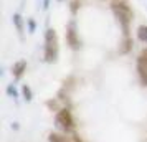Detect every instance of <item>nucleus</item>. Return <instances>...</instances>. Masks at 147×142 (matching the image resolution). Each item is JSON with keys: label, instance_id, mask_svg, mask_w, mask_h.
<instances>
[{"label": "nucleus", "instance_id": "f257e3e1", "mask_svg": "<svg viewBox=\"0 0 147 142\" xmlns=\"http://www.w3.org/2000/svg\"><path fill=\"white\" fill-rule=\"evenodd\" d=\"M111 12L114 13L116 20L122 30V40L119 43V53L126 55L132 50V36H131V23L134 18L132 7L127 0H113L111 2Z\"/></svg>", "mask_w": 147, "mask_h": 142}, {"label": "nucleus", "instance_id": "f03ea898", "mask_svg": "<svg viewBox=\"0 0 147 142\" xmlns=\"http://www.w3.org/2000/svg\"><path fill=\"white\" fill-rule=\"evenodd\" d=\"M60 55V40L55 28H48L45 32V48H43V58L47 63H56Z\"/></svg>", "mask_w": 147, "mask_h": 142}, {"label": "nucleus", "instance_id": "7ed1b4c3", "mask_svg": "<svg viewBox=\"0 0 147 142\" xmlns=\"http://www.w3.org/2000/svg\"><path fill=\"white\" fill-rule=\"evenodd\" d=\"M55 124L65 134H73L74 129H76V124H74V117H73L71 109H68V108L60 109L56 112V116H55Z\"/></svg>", "mask_w": 147, "mask_h": 142}, {"label": "nucleus", "instance_id": "20e7f679", "mask_svg": "<svg viewBox=\"0 0 147 142\" xmlns=\"http://www.w3.org/2000/svg\"><path fill=\"white\" fill-rule=\"evenodd\" d=\"M65 38H66L68 46L71 50H80L81 48V40L80 35H78V27H76V22L69 20L66 25V32H65Z\"/></svg>", "mask_w": 147, "mask_h": 142}, {"label": "nucleus", "instance_id": "39448f33", "mask_svg": "<svg viewBox=\"0 0 147 142\" xmlns=\"http://www.w3.org/2000/svg\"><path fill=\"white\" fill-rule=\"evenodd\" d=\"M136 68H137V76H139L140 84L147 88V48H144L137 56L136 61Z\"/></svg>", "mask_w": 147, "mask_h": 142}, {"label": "nucleus", "instance_id": "423d86ee", "mask_svg": "<svg viewBox=\"0 0 147 142\" xmlns=\"http://www.w3.org/2000/svg\"><path fill=\"white\" fill-rule=\"evenodd\" d=\"M48 142H84L80 135L76 134H60V132H50Z\"/></svg>", "mask_w": 147, "mask_h": 142}, {"label": "nucleus", "instance_id": "0eeeda50", "mask_svg": "<svg viewBox=\"0 0 147 142\" xmlns=\"http://www.w3.org/2000/svg\"><path fill=\"white\" fill-rule=\"evenodd\" d=\"M25 71H27V61L25 60L17 61L13 66H12V76H13L15 81H18L22 76L25 75Z\"/></svg>", "mask_w": 147, "mask_h": 142}, {"label": "nucleus", "instance_id": "6e6552de", "mask_svg": "<svg viewBox=\"0 0 147 142\" xmlns=\"http://www.w3.org/2000/svg\"><path fill=\"white\" fill-rule=\"evenodd\" d=\"M137 38H139L142 43H147V25H140L137 28Z\"/></svg>", "mask_w": 147, "mask_h": 142}, {"label": "nucleus", "instance_id": "1a4fd4ad", "mask_svg": "<svg viewBox=\"0 0 147 142\" xmlns=\"http://www.w3.org/2000/svg\"><path fill=\"white\" fill-rule=\"evenodd\" d=\"M13 23H15V28H17V32L18 33H23V22H22V17L18 13L13 15Z\"/></svg>", "mask_w": 147, "mask_h": 142}, {"label": "nucleus", "instance_id": "9d476101", "mask_svg": "<svg viewBox=\"0 0 147 142\" xmlns=\"http://www.w3.org/2000/svg\"><path fill=\"white\" fill-rule=\"evenodd\" d=\"M22 93H23V96H25V101H32V89L28 88L27 84L22 88Z\"/></svg>", "mask_w": 147, "mask_h": 142}, {"label": "nucleus", "instance_id": "9b49d317", "mask_svg": "<svg viewBox=\"0 0 147 142\" xmlns=\"http://www.w3.org/2000/svg\"><path fill=\"white\" fill-rule=\"evenodd\" d=\"M81 7V0H73V2H71V13H76V12H78V8Z\"/></svg>", "mask_w": 147, "mask_h": 142}, {"label": "nucleus", "instance_id": "f8f14e48", "mask_svg": "<svg viewBox=\"0 0 147 142\" xmlns=\"http://www.w3.org/2000/svg\"><path fill=\"white\" fill-rule=\"evenodd\" d=\"M8 93H10V94H13V96H17V93H15V89L12 88V86H10V88H8Z\"/></svg>", "mask_w": 147, "mask_h": 142}, {"label": "nucleus", "instance_id": "ddd939ff", "mask_svg": "<svg viewBox=\"0 0 147 142\" xmlns=\"http://www.w3.org/2000/svg\"><path fill=\"white\" fill-rule=\"evenodd\" d=\"M30 30H32V32L35 30V23H33V20H30Z\"/></svg>", "mask_w": 147, "mask_h": 142}, {"label": "nucleus", "instance_id": "4468645a", "mask_svg": "<svg viewBox=\"0 0 147 142\" xmlns=\"http://www.w3.org/2000/svg\"><path fill=\"white\" fill-rule=\"evenodd\" d=\"M60 2H63V0H60Z\"/></svg>", "mask_w": 147, "mask_h": 142}]
</instances>
